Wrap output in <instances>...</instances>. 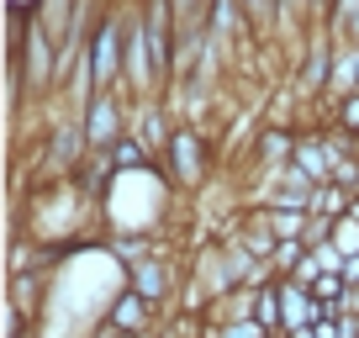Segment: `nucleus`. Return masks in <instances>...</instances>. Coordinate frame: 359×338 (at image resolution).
Listing matches in <instances>:
<instances>
[{"mask_svg": "<svg viewBox=\"0 0 359 338\" xmlns=\"http://www.w3.org/2000/svg\"><path fill=\"white\" fill-rule=\"evenodd\" d=\"M53 116L43 127V175L48 180H74L90 158V137H85V116L69 111L64 101H48Z\"/></svg>", "mask_w": 359, "mask_h": 338, "instance_id": "1", "label": "nucleus"}, {"mask_svg": "<svg viewBox=\"0 0 359 338\" xmlns=\"http://www.w3.org/2000/svg\"><path fill=\"white\" fill-rule=\"evenodd\" d=\"M158 164H164V175L180 185V191L191 196V191H201V185L212 180V143H206V133L196 122H180L175 133H169Z\"/></svg>", "mask_w": 359, "mask_h": 338, "instance_id": "2", "label": "nucleus"}, {"mask_svg": "<svg viewBox=\"0 0 359 338\" xmlns=\"http://www.w3.org/2000/svg\"><path fill=\"white\" fill-rule=\"evenodd\" d=\"M79 116H85L90 154H95V148H111L122 133H133V106H127L122 90H95V101H90Z\"/></svg>", "mask_w": 359, "mask_h": 338, "instance_id": "3", "label": "nucleus"}, {"mask_svg": "<svg viewBox=\"0 0 359 338\" xmlns=\"http://www.w3.org/2000/svg\"><path fill=\"white\" fill-rule=\"evenodd\" d=\"M275 291H280V312H285V327H280V333H296V327H312V323H323V317H333V312L312 296V285L291 280V275H275Z\"/></svg>", "mask_w": 359, "mask_h": 338, "instance_id": "4", "label": "nucleus"}, {"mask_svg": "<svg viewBox=\"0 0 359 338\" xmlns=\"http://www.w3.org/2000/svg\"><path fill=\"white\" fill-rule=\"evenodd\" d=\"M127 285H133L137 296H148L154 306H169V291H175V270H169V254L158 248V254H148V259L127 264Z\"/></svg>", "mask_w": 359, "mask_h": 338, "instance_id": "5", "label": "nucleus"}, {"mask_svg": "<svg viewBox=\"0 0 359 338\" xmlns=\"http://www.w3.org/2000/svg\"><path fill=\"white\" fill-rule=\"evenodd\" d=\"M154 312L158 306L148 302V296H137L133 285L122 280V291L111 296V306H106V323L122 327V333H137V338H154Z\"/></svg>", "mask_w": 359, "mask_h": 338, "instance_id": "6", "label": "nucleus"}, {"mask_svg": "<svg viewBox=\"0 0 359 338\" xmlns=\"http://www.w3.org/2000/svg\"><path fill=\"white\" fill-rule=\"evenodd\" d=\"M291 169H302V175H306L312 185H327V180H333V154H327V137H323V127H317V133H296Z\"/></svg>", "mask_w": 359, "mask_h": 338, "instance_id": "7", "label": "nucleus"}, {"mask_svg": "<svg viewBox=\"0 0 359 338\" xmlns=\"http://www.w3.org/2000/svg\"><path fill=\"white\" fill-rule=\"evenodd\" d=\"M180 122H169V111H164V95H154V101H137L133 106V133L143 137L154 154H164V143H169V133H175Z\"/></svg>", "mask_w": 359, "mask_h": 338, "instance_id": "8", "label": "nucleus"}, {"mask_svg": "<svg viewBox=\"0 0 359 338\" xmlns=\"http://www.w3.org/2000/svg\"><path fill=\"white\" fill-rule=\"evenodd\" d=\"M106 254H111L116 264H137V259H148V254H158V238L143 233V227H111V233H106Z\"/></svg>", "mask_w": 359, "mask_h": 338, "instance_id": "9", "label": "nucleus"}, {"mask_svg": "<svg viewBox=\"0 0 359 338\" xmlns=\"http://www.w3.org/2000/svg\"><path fill=\"white\" fill-rule=\"evenodd\" d=\"M291 154H296V133L291 127H259V143H254V158H259V169H285L291 164Z\"/></svg>", "mask_w": 359, "mask_h": 338, "instance_id": "10", "label": "nucleus"}, {"mask_svg": "<svg viewBox=\"0 0 359 338\" xmlns=\"http://www.w3.org/2000/svg\"><path fill=\"white\" fill-rule=\"evenodd\" d=\"M106 154H111L116 175H133V169H154V164H158V154H154V148H148L137 133H122L111 148H106Z\"/></svg>", "mask_w": 359, "mask_h": 338, "instance_id": "11", "label": "nucleus"}, {"mask_svg": "<svg viewBox=\"0 0 359 338\" xmlns=\"http://www.w3.org/2000/svg\"><path fill=\"white\" fill-rule=\"evenodd\" d=\"M354 90H359V48H354V43H338L333 79H327V101H338V95H354Z\"/></svg>", "mask_w": 359, "mask_h": 338, "instance_id": "12", "label": "nucleus"}, {"mask_svg": "<svg viewBox=\"0 0 359 338\" xmlns=\"http://www.w3.org/2000/svg\"><path fill=\"white\" fill-rule=\"evenodd\" d=\"M238 6H243L248 37H269L275 27H285V11H280V0H238Z\"/></svg>", "mask_w": 359, "mask_h": 338, "instance_id": "13", "label": "nucleus"}, {"mask_svg": "<svg viewBox=\"0 0 359 338\" xmlns=\"http://www.w3.org/2000/svg\"><path fill=\"white\" fill-rule=\"evenodd\" d=\"M348 201H354V191H348V185H338V180H327V185H317V191H312V217L338 222V217L348 212Z\"/></svg>", "mask_w": 359, "mask_h": 338, "instance_id": "14", "label": "nucleus"}, {"mask_svg": "<svg viewBox=\"0 0 359 338\" xmlns=\"http://www.w3.org/2000/svg\"><path fill=\"white\" fill-rule=\"evenodd\" d=\"M269 212V227H275V238H306V222H312V212H302V206H264Z\"/></svg>", "mask_w": 359, "mask_h": 338, "instance_id": "15", "label": "nucleus"}, {"mask_svg": "<svg viewBox=\"0 0 359 338\" xmlns=\"http://www.w3.org/2000/svg\"><path fill=\"white\" fill-rule=\"evenodd\" d=\"M254 323H264L269 333H280V327H285V312H280V291H275V280L259 285V296H254Z\"/></svg>", "mask_w": 359, "mask_h": 338, "instance_id": "16", "label": "nucleus"}, {"mask_svg": "<svg viewBox=\"0 0 359 338\" xmlns=\"http://www.w3.org/2000/svg\"><path fill=\"white\" fill-rule=\"evenodd\" d=\"M306 254H312V248H306V238H280V243H275V254H269V270H275V275H296V264H302Z\"/></svg>", "mask_w": 359, "mask_h": 338, "instance_id": "17", "label": "nucleus"}, {"mask_svg": "<svg viewBox=\"0 0 359 338\" xmlns=\"http://www.w3.org/2000/svg\"><path fill=\"white\" fill-rule=\"evenodd\" d=\"M327 127L359 137V90H354V95H338V101H333V122H327Z\"/></svg>", "mask_w": 359, "mask_h": 338, "instance_id": "18", "label": "nucleus"}, {"mask_svg": "<svg viewBox=\"0 0 359 338\" xmlns=\"http://www.w3.org/2000/svg\"><path fill=\"white\" fill-rule=\"evenodd\" d=\"M212 338H275L264 323H254V317H233V323H217Z\"/></svg>", "mask_w": 359, "mask_h": 338, "instance_id": "19", "label": "nucleus"}, {"mask_svg": "<svg viewBox=\"0 0 359 338\" xmlns=\"http://www.w3.org/2000/svg\"><path fill=\"white\" fill-rule=\"evenodd\" d=\"M317 338H344V327H338V317H323V323H312Z\"/></svg>", "mask_w": 359, "mask_h": 338, "instance_id": "20", "label": "nucleus"}, {"mask_svg": "<svg viewBox=\"0 0 359 338\" xmlns=\"http://www.w3.org/2000/svg\"><path fill=\"white\" fill-rule=\"evenodd\" d=\"M344 280L359 285V254H348V259H344Z\"/></svg>", "mask_w": 359, "mask_h": 338, "instance_id": "21", "label": "nucleus"}, {"mask_svg": "<svg viewBox=\"0 0 359 338\" xmlns=\"http://www.w3.org/2000/svg\"><path fill=\"white\" fill-rule=\"evenodd\" d=\"M344 312H354V317H359V285H348V296H344ZM344 312H338V317H344Z\"/></svg>", "mask_w": 359, "mask_h": 338, "instance_id": "22", "label": "nucleus"}, {"mask_svg": "<svg viewBox=\"0 0 359 338\" xmlns=\"http://www.w3.org/2000/svg\"><path fill=\"white\" fill-rule=\"evenodd\" d=\"M280 338H317L312 327H296V333H280Z\"/></svg>", "mask_w": 359, "mask_h": 338, "instance_id": "23", "label": "nucleus"}]
</instances>
